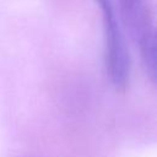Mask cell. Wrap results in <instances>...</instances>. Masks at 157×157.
<instances>
[{"mask_svg": "<svg viewBox=\"0 0 157 157\" xmlns=\"http://www.w3.org/2000/svg\"><path fill=\"white\" fill-rule=\"evenodd\" d=\"M119 7L125 25L137 43L155 36L146 0H119Z\"/></svg>", "mask_w": 157, "mask_h": 157, "instance_id": "obj_2", "label": "cell"}, {"mask_svg": "<svg viewBox=\"0 0 157 157\" xmlns=\"http://www.w3.org/2000/svg\"><path fill=\"white\" fill-rule=\"evenodd\" d=\"M102 12L104 32V61L107 75L114 88L124 92L129 83L130 58L110 0H94Z\"/></svg>", "mask_w": 157, "mask_h": 157, "instance_id": "obj_1", "label": "cell"}]
</instances>
